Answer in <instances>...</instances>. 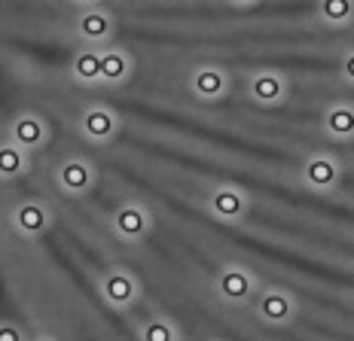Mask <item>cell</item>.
Here are the masks:
<instances>
[{
	"instance_id": "obj_1",
	"label": "cell",
	"mask_w": 354,
	"mask_h": 341,
	"mask_svg": "<svg viewBox=\"0 0 354 341\" xmlns=\"http://www.w3.org/2000/svg\"><path fill=\"white\" fill-rule=\"evenodd\" d=\"M254 308H257V317L269 326H287L297 317V299L287 290H281V286L260 290L254 295Z\"/></svg>"
},
{
	"instance_id": "obj_2",
	"label": "cell",
	"mask_w": 354,
	"mask_h": 341,
	"mask_svg": "<svg viewBox=\"0 0 354 341\" xmlns=\"http://www.w3.org/2000/svg\"><path fill=\"white\" fill-rule=\"evenodd\" d=\"M214 290L230 305H245V302L257 295V277L245 265H226V269H220L217 280H214Z\"/></svg>"
},
{
	"instance_id": "obj_3",
	"label": "cell",
	"mask_w": 354,
	"mask_h": 341,
	"mask_svg": "<svg viewBox=\"0 0 354 341\" xmlns=\"http://www.w3.org/2000/svg\"><path fill=\"white\" fill-rule=\"evenodd\" d=\"M302 180L315 192H333L342 183V165H339L333 155H312L302 165Z\"/></svg>"
},
{
	"instance_id": "obj_4",
	"label": "cell",
	"mask_w": 354,
	"mask_h": 341,
	"mask_svg": "<svg viewBox=\"0 0 354 341\" xmlns=\"http://www.w3.org/2000/svg\"><path fill=\"white\" fill-rule=\"evenodd\" d=\"M248 211H250L248 195L235 186H223L211 195V213L220 222H241L248 217Z\"/></svg>"
},
{
	"instance_id": "obj_5",
	"label": "cell",
	"mask_w": 354,
	"mask_h": 341,
	"mask_svg": "<svg viewBox=\"0 0 354 341\" xmlns=\"http://www.w3.org/2000/svg\"><path fill=\"white\" fill-rule=\"evenodd\" d=\"M324 128H327V135L339 140V144L354 140V101L333 104V107L327 110V116H324Z\"/></svg>"
},
{
	"instance_id": "obj_6",
	"label": "cell",
	"mask_w": 354,
	"mask_h": 341,
	"mask_svg": "<svg viewBox=\"0 0 354 341\" xmlns=\"http://www.w3.org/2000/svg\"><path fill=\"white\" fill-rule=\"evenodd\" d=\"M250 95L260 104H278V101H284V95H287V83L272 70L257 73V77L250 79Z\"/></svg>"
},
{
	"instance_id": "obj_7",
	"label": "cell",
	"mask_w": 354,
	"mask_h": 341,
	"mask_svg": "<svg viewBox=\"0 0 354 341\" xmlns=\"http://www.w3.org/2000/svg\"><path fill=\"white\" fill-rule=\"evenodd\" d=\"M193 92L202 101H217L226 92V73L220 68H202L193 77Z\"/></svg>"
},
{
	"instance_id": "obj_8",
	"label": "cell",
	"mask_w": 354,
	"mask_h": 341,
	"mask_svg": "<svg viewBox=\"0 0 354 341\" xmlns=\"http://www.w3.org/2000/svg\"><path fill=\"white\" fill-rule=\"evenodd\" d=\"M116 228L131 241L144 238L147 228H150V217H147L141 207H122V211L116 213Z\"/></svg>"
},
{
	"instance_id": "obj_9",
	"label": "cell",
	"mask_w": 354,
	"mask_h": 341,
	"mask_svg": "<svg viewBox=\"0 0 354 341\" xmlns=\"http://www.w3.org/2000/svg\"><path fill=\"white\" fill-rule=\"evenodd\" d=\"M104 293L110 295L113 305H129V302H135L138 290H135V280L125 271H113V274H107V280H104Z\"/></svg>"
},
{
	"instance_id": "obj_10",
	"label": "cell",
	"mask_w": 354,
	"mask_h": 341,
	"mask_svg": "<svg viewBox=\"0 0 354 341\" xmlns=\"http://www.w3.org/2000/svg\"><path fill=\"white\" fill-rule=\"evenodd\" d=\"M318 10L330 28H345L354 19V0H318Z\"/></svg>"
},
{
	"instance_id": "obj_11",
	"label": "cell",
	"mask_w": 354,
	"mask_h": 341,
	"mask_svg": "<svg viewBox=\"0 0 354 341\" xmlns=\"http://www.w3.org/2000/svg\"><path fill=\"white\" fill-rule=\"evenodd\" d=\"M141 341H177V329L165 317H147L141 326Z\"/></svg>"
},
{
	"instance_id": "obj_12",
	"label": "cell",
	"mask_w": 354,
	"mask_h": 341,
	"mask_svg": "<svg viewBox=\"0 0 354 341\" xmlns=\"http://www.w3.org/2000/svg\"><path fill=\"white\" fill-rule=\"evenodd\" d=\"M19 226L25 228V232H40V228L46 226V217H43L40 207L28 204V207H21L19 211Z\"/></svg>"
},
{
	"instance_id": "obj_13",
	"label": "cell",
	"mask_w": 354,
	"mask_h": 341,
	"mask_svg": "<svg viewBox=\"0 0 354 341\" xmlns=\"http://www.w3.org/2000/svg\"><path fill=\"white\" fill-rule=\"evenodd\" d=\"M86 128L92 131L95 137H107L110 131H113V119H110L107 113H88V119H86Z\"/></svg>"
},
{
	"instance_id": "obj_14",
	"label": "cell",
	"mask_w": 354,
	"mask_h": 341,
	"mask_svg": "<svg viewBox=\"0 0 354 341\" xmlns=\"http://www.w3.org/2000/svg\"><path fill=\"white\" fill-rule=\"evenodd\" d=\"M62 177L68 183V189H86V183H88V170L83 165H68L62 170Z\"/></svg>"
},
{
	"instance_id": "obj_15",
	"label": "cell",
	"mask_w": 354,
	"mask_h": 341,
	"mask_svg": "<svg viewBox=\"0 0 354 341\" xmlns=\"http://www.w3.org/2000/svg\"><path fill=\"white\" fill-rule=\"evenodd\" d=\"M101 73H104V77H110V79L122 77V73H125V58L116 55V52H110L107 58H101Z\"/></svg>"
},
{
	"instance_id": "obj_16",
	"label": "cell",
	"mask_w": 354,
	"mask_h": 341,
	"mask_svg": "<svg viewBox=\"0 0 354 341\" xmlns=\"http://www.w3.org/2000/svg\"><path fill=\"white\" fill-rule=\"evenodd\" d=\"M339 73H342V79L351 86V92H354V46L345 49V55L339 58Z\"/></svg>"
},
{
	"instance_id": "obj_17",
	"label": "cell",
	"mask_w": 354,
	"mask_h": 341,
	"mask_svg": "<svg viewBox=\"0 0 354 341\" xmlns=\"http://www.w3.org/2000/svg\"><path fill=\"white\" fill-rule=\"evenodd\" d=\"M19 165H21L19 153L10 150V146H3V150H0V170H3V174H16Z\"/></svg>"
},
{
	"instance_id": "obj_18",
	"label": "cell",
	"mask_w": 354,
	"mask_h": 341,
	"mask_svg": "<svg viewBox=\"0 0 354 341\" xmlns=\"http://www.w3.org/2000/svg\"><path fill=\"white\" fill-rule=\"evenodd\" d=\"M19 140L21 144H37L40 140V125H37L34 119H25V122H19Z\"/></svg>"
},
{
	"instance_id": "obj_19",
	"label": "cell",
	"mask_w": 354,
	"mask_h": 341,
	"mask_svg": "<svg viewBox=\"0 0 354 341\" xmlns=\"http://www.w3.org/2000/svg\"><path fill=\"white\" fill-rule=\"evenodd\" d=\"M0 341H21V338L12 326H0Z\"/></svg>"
},
{
	"instance_id": "obj_20",
	"label": "cell",
	"mask_w": 354,
	"mask_h": 341,
	"mask_svg": "<svg viewBox=\"0 0 354 341\" xmlns=\"http://www.w3.org/2000/svg\"><path fill=\"white\" fill-rule=\"evenodd\" d=\"M232 3H239V6H248V3H254V0H232Z\"/></svg>"
}]
</instances>
